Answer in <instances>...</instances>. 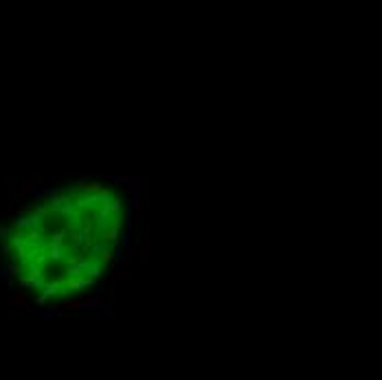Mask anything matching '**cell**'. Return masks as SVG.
<instances>
[{
  "label": "cell",
  "instance_id": "obj_1",
  "mask_svg": "<svg viewBox=\"0 0 382 380\" xmlns=\"http://www.w3.org/2000/svg\"><path fill=\"white\" fill-rule=\"evenodd\" d=\"M130 224V194L114 182H77L49 191L2 235L7 272L40 303L77 299L116 260Z\"/></svg>",
  "mask_w": 382,
  "mask_h": 380
}]
</instances>
